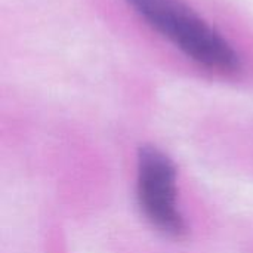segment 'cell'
<instances>
[{"label":"cell","instance_id":"cell-1","mask_svg":"<svg viewBox=\"0 0 253 253\" xmlns=\"http://www.w3.org/2000/svg\"><path fill=\"white\" fill-rule=\"evenodd\" d=\"M127 1L151 27L197 64L221 73H233L240 68V56L231 44L178 0Z\"/></svg>","mask_w":253,"mask_h":253},{"label":"cell","instance_id":"cell-2","mask_svg":"<svg viewBox=\"0 0 253 253\" xmlns=\"http://www.w3.org/2000/svg\"><path fill=\"white\" fill-rule=\"evenodd\" d=\"M176 172L170 159L156 147L145 145L138 156V199L145 216L172 237L187 233L176 208Z\"/></svg>","mask_w":253,"mask_h":253}]
</instances>
